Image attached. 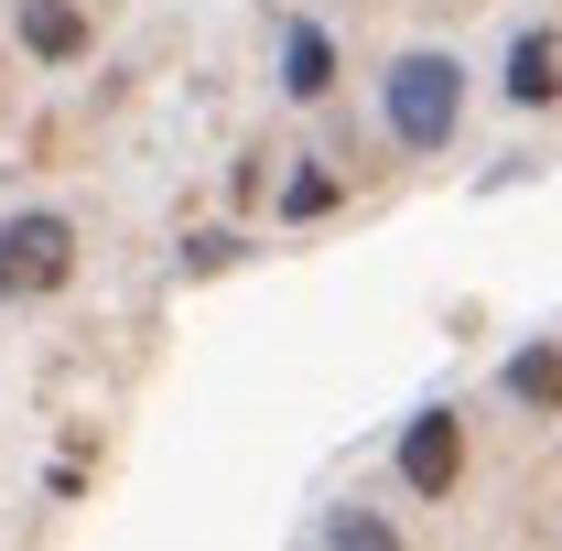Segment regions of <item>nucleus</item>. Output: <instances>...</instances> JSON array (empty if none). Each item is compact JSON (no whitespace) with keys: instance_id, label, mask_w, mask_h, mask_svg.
Returning <instances> with one entry per match:
<instances>
[{"instance_id":"nucleus-1","label":"nucleus","mask_w":562,"mask_h":551,"mask_svg":"<svg viewBox=\"0 0 562 551\" xmlns=\"http://www.w3.org/2000/svg\"><path fill=\"white\" fill-rule=\"evenodd\" d=\"M465 120V66L454 55H401L390 66V131L412 140V151H443Z\"/></svg>"},{"instance_id":"nucleus-2","label":"nucleus","mask_w":562,"mask_h":551,"mask_svg":"<svg viewBox=\"0 0 562 551\" xmlns=\"http://www.w3.org/2000/svg\"><path fill=\"white\" fill-rule=\"evenodd\" d=\"M76 271V227L66 216H11L0 227V303H33Z\"/></svg>"},{"instance_id":"nucleus-3","label":"nucleus","mask_w":562,"mask_h":551,"mask_svg":"<svg viewBox=\"0 0 562 551\" xmlns=\"http://www.w3.org/2000/svg\"><path fill=\"white\" fill-rule=\"evenodd\" d=\"M401 476H412L422 497H443V486L465 476V432H454V412H422L412 432H401Z\"/></svg>"},{"instance_id":"nucleus-4","label":"nucleus","mask_w":562,"mask_h":551,"mask_svg":"<svg viewBox=\"0 0 562 551\" xmlns=\"http://www.w3.org/2000/svg\"><path fill=\"white\" fill-rule=\"evenodd\" d=\"M508 98H519V109H552L562 98V44L552 33H519V44H508Z\"/></svg>"},{"instance_id":"nucleus-5","label":"nucleus","mask_w":562,"mask_h":551,"mask_svg":"<svg viewBox=\"0 0 562 551\" xmlns=\"http://www.w3.org/2000/svg\"><path fill=\"white\" fill-rule=\"evenodd\" d=\"M281 87H292V98H325V87H336V44H325L314 22H292V44H281Z\"/></svg>"},{"instance_id":"nucleus-6","label":"nucleus","mask_w":562,"mask_h":551,"mask_svg":"<svg viewBox=\"0 0 562 551\" xmlns=\"http://www.w3.org/2000/svg\"><path fill=\"white\" fill-rule=\"evenodd\" d=\"M508 401H530V412L562 401V357H552V346H519V357H508Z\"/></svg>"},{"instance_id":"nucleus-7","label":"nucleus","mask_w":562,"mask_h":551,"mask_svg":"<svg viewBox=\"0 0 562 551\" xmlns=\"http://www.w3.org/2000/svg\"><path fill=\"white\" fill-rule=\"evenodd\" d=\"M22 33H33V55H76V44H87L76 0H33V11H22Z\"/></svg>"},{"instance_id":"nucleus-8","label":"nucleus","mask_w":562,"mask_h":551,"mask_svg":"<svg viewBox=\"0 0 562 551\" xmlns=\"http://www.w3.org/2000/svg\"><path fill=\"white\" fill-rule=\"evenodd\" d=\"M325 541H336V551H390V519H368V508H336V519H325Z\"/></svg>"},{"instance_id":"nucleus-9","label":"nucleus","mask_w":562,"mask_h":551,"mask_svg":"<svg viewBox=\"0 0 562 551\" xmlns=\"http://www.w3.org/2000/svg\"><path fill=\"white\" fill-rule=\"evenodd\" d=\"M281 206H292V216H325V206H336V173H292V195H281Z\"/></svg>"}]
</instances>
